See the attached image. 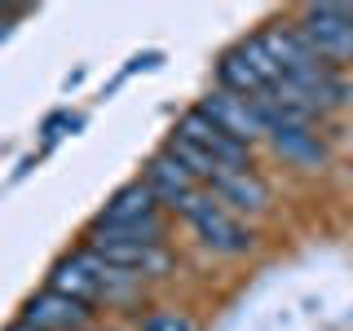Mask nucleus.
<instances>
[{"instance_id": "nucleus-1", "label": "nucleus", "mask_w": 353, "mask_h": 331, "mask_svg": "<svg viewBox=\"0 0 353 331\" xmlns=\"http://www.w3.org/2000/svg\"><path fill=\"white\" fill-rule=\"evenodd\" d=\"M176 208H181V217L199 230L203 248L221 252V257H243V252L256 248V234H252V230L243 225L239 217H230L221 203H212V194H199V190H194L190 199H181Z\"/></svg>"}, {"instance_id": "nucleus-2", "label": "nucleus", "mask_w": 353, "mask_h": 331, "mask_svg": "<svg viewBox=\"0 0 353 331\" xmlns=\"http://www.w3.org/2000/svg\"><path fill=\"white\" fill-rule=\"evenodd\" d=\"M296 31L318 62H353V27L345 22L340 5H309Z\"/></svg>"}, {"instance_id": "nucleus-3", "label": "nucleus", "mask_w": 353, "mask_h": 331, "mask_svg": "<svg viewBox=\"0 0 353 331\" xmlns=\"http://www.w3.org/2000/svg\"><path fill=\"white\" fill-rule=\"evenodd\" d=\"M176 137H185L190 146H199L208 159L216 163V168H252L248 146H243V141H234V137H225V132H221L212 119H203V115H199V106L181 115V124H176Z\"/></svg>"}, {"instance_id": "nucleus-4", "label": "nucleus", "mask_w": 353, "mask_h": 331, "mask_svg": "<svg viewBox=\"0 0 353 331\" xmlns=\"http://www.w3.org/2000/svg\"><path fill=\"white\" fill-rule=\"evenodd\" d=\"M102 274H106V261L84 248V252H75V257L53 265L49 292H58V296H66V301H75V305H88V301L102 296Z\"/></svg>"}, {"instance_id": "nucleus-5", "label": "nucleus", "mask_w": 353, "mask_h": 331, "mask_svg": "<svg viewBox=\"0 0 353 331\" xmlns=\"http://www.w3.org/2000/svg\"><path fill=\"white\" fill-rule=\"evenodd\" d=\"M199 115H203V119H212V124H216L221 132H225V137L243 141V146H252V137H261V132H265L248 97H234V93H225V88L208 93L203 102H199Z\"/></svg>"}, {"instance_id": "nucleus-6", "label": "nucleus", "mask_w": 353, "mask_h": 331, "mask_svg": "<svg viewBox=\"0 0 353 331\" xmlns=\"http://www.w3.org/2000/svg\"><path fill=\"white\" fill-rule=\"evenodd\" d=\"M208 185H212V199L225 212L230 208H234V212H265V208H270V185L252 168H221Z\"/></svg>"}, {"instance_id": "nucleus-7", "label": "nucleus", "mask_w": 353, "mask_h": 331, "mask_svg": "<svg viewBox=\"0 0 353 331\" xmlns=\"http://www.w3.org/2000/svg\"><path fill=\"white\" fill-rule=\"evenodd\" d=\"M84 318H88V305H75L58 292L31 296L27 309H22V323L31 331H84Z\"/></svg>"}, {"instance_id": "nucleus-8", "label": "nucleus", "mask_w": 353, "mask_h": 331, "mask_svg": "<svg viewBox=\"0 0 353 331\" xmlns=\"http://www.w3.org/2000/svg\"><path fill=\"white\" fill-rule=\"evenodd\" d=\"M146 190L154 194V203H181V199H190L194 194V177L181 168V163L172 159V154H154V159L146 163Z\"/></svg>"}, {"instance_id": "nucleus-9", "label": "nucleus", "mask_w": 353, "mask_h": 331, "mask_svg": "<svg viewBox=\"0 0 353 331\" xmlns=\"http://www.w3.org/2000/svg\"><path fill=\"white\" fill-rule=\"evenodd\" d=\"M146 217H159V203L146 190V181H128L106 199L97 225H132V221H146Z\"/></svg>"}, {"instance_id": "nucleus-10", "label": "nucleus", "mask_w": 353, "mask_h": 331, "mask_svg": "<svg viewBox=\"0 0 353 331\" xmlns=\"http://www.w3.org/2000/svg\"><path fill=\"white\" fill-rule=\"evenodd\" d=\"M261 44L270 49V58L279 62L283 75H301V71H309V66H318V58L309 53V44L301 40V31H292V27H270V31H261Z\"/></svg>"}, {"instance_id": "nucleus-11", "label": "nucleus", "mask_w": 353, "mask_h": 331, "mask_svg": "<svg viewBox=\"0 0 353 331\" xmlns=\"http://www.w3.org/2000/svg\"><path fill=\"white\" fill-rule=\"evenodd\" d=\"M270 137H274V150H279L283 159H292V163L318 168V163L327 159V146L318 141V132H309L305 124H296V128H279V132H270Z\"/></svg>"}, {"instance_id": "nucleus-12", "label": "nucleus", "mask_w": 353, "mask_h": 331, "mask_svg": "<svg viewBox=\"0 0 353 331\" xmlns=\"http://www.w3.org/2000/svg\"><path fill=\"white\" fill-rule=\"evenodd\" d=\"M93 243H163V221L146 217V221H132V225H97L88 230Z\"/></svg>"}, {"instance_id": "nucleus-13", "label": "nucleus", "mask_w": 353, "mask_h": 331, "mask_svg": "<svg viewBox=\"0 0 353 331\" xmlns=\"http://www.w3.org/2000/svg\"><path fill=\"white\" fill-rule=\"evenodd\" d=\"M216 75H221V88H225V93H234V97H256V93H265V80L239 58L234 49L216 62Z\"/></svg>"}, {"instance_id": "nucleus-14", "label": "nucleus", "mask_w": 353, "mask_h": 331, "mask_svg": "<svg viewBox=\"0 0 353 331\" xmlns=\"http://www.w3.org/2000/svg\"><path fill=\"white\" fill-rule=\"evenodd\" d=\"M163 154H172V159H176V163H181L185 172L194 177V181H212V177L221 172V168H216L212 159H208L203 150H199V146H190V141H185V137H176V132L168 137V146H163Z\"/></svg>"}, {"instance_id": "nucleus-15", "label": "nucleus", "mask_w": 353, "mask_h": 331, "mask_svg": "<svg viewBox=\"0 0 353 331\" xmlns=\"http://www.w3.org/2000/svg\"><path fill=\"white\" fill-rule=\"evenodd\" d=\"M234 53H239V58H243V62H248V66H252V71H256V75H261V80H265V88H270V84H279V80H283V71H279V62H274V58H270V49H265V44H261V36H252V40H243V44H239V49H234Z\"/></svg>"}, {"instance_id": "nucleus-16", "label": "nucleus", "mask_w": 353, "mask_h": 331, "mask_svg": "<svg viewBox=\"0 0 353 331\" xmlns=\"http://www.w3.org/2000/svg\"><path fill=\"white\" fill-rule=\"evenodd\" d=\"M141 331H199V327L176 309H154V314L141 318Z\"/></svg>"}, {"instance_id": "nucleus-17", "label": "nucleus", "mask_w": 353, "mask_h": 331, "mask_svg": "<svg viewBox=\"0 0 353 331\" xmlns=\"http://www.w3.org/2000/svg\"><path fill=\"white\" fill-rule=\"evenodd\" d=\"M62 128H80V119H75L71 110H58V115H49V124H44V141H58Z\"/></svg>"}, {"instance_id": "nucleus-18", "label": "nucleus", "mask_w": 353, "mask_h": 331, "mask_svg": "<svg viewBox=\"0 0 353 331\" xmlns=\"http://www.w3.org/2000/svg\"><path fill=\"white\" fill-rule=\"evenodd\" d=\"M340 14H345V22L353 27V5H340Z\"/></svg>"}, {"instance_id": "nucleus-19", "label": "nucleus", "mask_w": 353, "mask_h": 331, "mask_svg": "<svg viewBox=\"0 0 353 331\" xmlns=\"http://www.w3.org/2000/svg\"><path fill=\"white\" fill-rule=\"evenodd\" d=\"M5 331H31V327L27 323H14V327H5Z\"/></svg>"}, {"instance_id": "nucleus-20", "label": "nucleus", "mask_w": 353, "mask_h": 331, "mask_svg": "<svg viewBox=\"0 0 353 331\" xmlns=\"http://www.w3.org/2000/svg\"><path fill=\"white\" fill-rule=\"evenodd\" d=\"M0 18H5V14H0ZM5 27H9V22H0V31H5Z\"/></svg>"}]
</instances>
